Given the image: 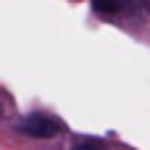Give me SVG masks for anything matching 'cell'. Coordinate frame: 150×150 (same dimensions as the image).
Listing matches in <instances>:
<instances>
[{"instance_id":"1","label":"cell","mask_w":150,"mask_h":150,"mask_svg":"<svg viewBox=\"0 0 150 150\" xmlns=\"http://www.w3.org/2000/svg\"><path fill=\"white\" fill-rule=\"evenodd\" d=\"M21 132H26L29 137H37V140H50V137H58L63 132V124L55 119V116H47V113H32L21 121Z\"/></svg>"},{"instance_id":"2","label":"cell","mask_w":150,"mask_h":150,"mask_svg":"<svg viewBox=\"0 0 150 150\" xmlns=\"http://www.w3.org/2000/svg\"><path fill=\"white\" fill-rule=\"evenodd\" d=\"M124 5H127V0H92V8H95L98 13H105V16L119 13Z\"/></svg>"},{"instance_id":"4","label":"cell","mask_w":150,"mask_h":150,"mask_svg":"<svg viewBox=\"0 0 150 150\" xmlns=\"http://www.w3.org/2000/svg\"><path fill=\"white\" fill-rule=\"evenodd\" d=\"M137 5H140L142 11H148V8H150V0H137Z\"/></svg>"},{"instance_id":"3","label":"cell","mask_w":150,"mask_h":150,"mask_svg":"<svg viewBox=\"0 0 150 150\" xmlns=\"http://www.w3.org/2000/svg\"><path fill=\"white\" fill-rule=\"evenodd\" d=\"M71 150H103V142H98V140H79Z\"/></svg>"}]
</instances>
